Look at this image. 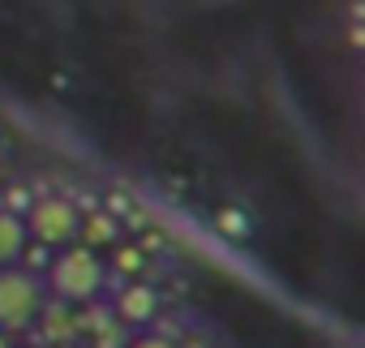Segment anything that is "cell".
Listing matches in <instances>:
<instances>
[{"label": "cell", "instance_id": "6da1fadb", "mask_svg": "<svg viewBox=\"0 0 365 348\" xmlns=\"http://www.w3.org/2000/svg\"><path fill=\"white\" fill-rule=\"evenodd\" d=\"M43 288L52 301H65V305H86V301H99L103 288H108V271H103V254L86 250V245H65L52 254L48 271H43Z\"/></svg>", "mask_w": 365, "mask_h": 348}, {"label": "cell", "instance_id": "7a4b0ae2", "mask_svg": "<svg viewBox=\"0 0 365 348\" xmlns=\"http://www.w3.org/2000/svg\"><path fill=\"white\" fill-rule=\"evenodd\" d=\"M43 305H48L43 275H31L22 267H0V331L5 335L31 331Z\"/></svg>", "mask_w": 365, "mask_h": 348}, {"label": "cell", "instance_id": "3957f363", "mask_svg": "<svg viewBox=\"0 0 365 348\" xmlns=\"http://www.w3.org/2000/svg\"><path fill=\"white\" fill-rule=\"evenodd\" d=\"M22 224H26V237L48 245V250H65L78 241V224H82V211L73 198H65L61 190L52 194H39L26 211H22Z\"/></svg>", "mask_w": 365, "mask_h": 348}, {"label": "cell", "instance_id": "277c9868", "mask_svg": "<svg viewBox=\"0 0 365 348\" xmlns=\"http://www.w3.org/2000/svg\"><path fill=\"white\" fill-rule=\"evenodd\" d=\"M108 309L120 327L146 331V327H155V318H163V292L150 280H125V284H112Z\"/></svg>", "mask_w": 365, "mask_h": 348}, {"label": "cell", "instance_id": "5b68a950", "mask_svg": "<svg viewBox=\"0 0 365 348\" xmlns=\"http://www.w3.org/2000/svg\"><path fill=\"white\" fill-rule=\"evenodd\" d=\"M150 262L155 258H146L142 250H138V241H116L108 254H103V271H108V288L112 284H125V280H146V271H150Z\"/></svg>", "mask_w": 365, "mask_h": 348}, {"label": "cell", "instance_id": "8992f818", "mask_svg": "<svg viewBox=\"0 0 365 348\" xmlns=\"http://www.w3.org/2000/svg\"><path fill=\"white\" fill-rule=\"evenodd\" d=\"M116 241H125V228L103 211V207H91L82 211V224H78V245L95 250V254H108Z\"/></svg>", "mask_w": 365, "mask_h": 348}, {"label": "cell", "instance_id": "52a82bcc", "mask_svg": "<svg viewBox=\"0 0 365 348\" xmlns=\"http://www.w3.org/2000/svg\"><path fill=\"white\" fill-rule=\"evenodd\" d=\"M26 245V224L22 215L0 207V267H18V254Z\"/></svg>", "mask_w": 365, "mask_h": 348}, {"label": "cell", "instance_id": "ba28073f", "mask_svg": "<svg viewBox=\"0 0 365 348\" xmlns=\"http://www.w3.org/2000/svg\"><path fill=\"white\" fill-rule=\"evenodd\" d=\"M52 254H56V250H48V245H39V241H31V237H26L22 254H18V267H22V271H31V275H43V271H48V262H52Z\"/></svg>", "mask_w": 365, "mask_h": 348}, {"label": "cell", "instance_id": "9c48e42d", "mask_svg": "<svg viewBox=\"0 0 365 348\" xmlns=\"http://www.w3.org/2000/svg\"><path fill=\"white\" fill-rule=\"evenodd\" d=\"M125 348H180V344L168 339V335H159V331H142V335H129Z\"/></svg>", "mask_w": 365, "mask_h": 348}, {"label": "cell", "instance_id": "30bf717a", "mask_svg": "<svg viewBox=\"0 0 365 348\" xmlns=\"http://www.w3.org/2000/svg\"><path fill=\"white\" fill-rule=\"evenodd\" d=\"M220 232H228V237H237V232H241V220H237L232 211H220Z\"/></svg>", "mask_w": 365, "mask_h": 348}, {"label": "cell", "instance_id": "8fae6325", "mask_svg": "<svg viewBox=\"0 0 365 348\" xmlns=\"http://www.w3.org/2000/svg\"><path fill=\"white\" fill-rule=\"evenodd\" d=\"M0 348H14V339H9V335H5V331H0Z\"/></svg>", "mask_w": 365, "mask_h": 348}, {"label": "cell", "instance_id": "7c38bea8", "mask_svg": "<svg viewBox=\"0 0 365 348\" xmlns=\"http://www.w3.org/2000/svg\"><path fill=\"white\" fill-rule=\"evenodd\" d=\"M0 181H5V177H0Z\"/></svg>", "mask_w": 365, "mask_h": 348}]
</instances>
